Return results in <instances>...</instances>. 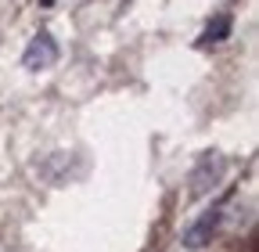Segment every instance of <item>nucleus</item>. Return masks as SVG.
I'll return each mask as SVG.
<instances>
[{
    "instance_id": "obj_1",
    "label": "nucleus",
    "mask_w": 259,
    "mask_h": 252,
    "mask_svg": "<svg viewBox=\"0 0 259 252\" xmlns=\"http://www.w3.org/2000/svg\"><path fill=\"white\" fill-rule=\"evenodd\" d=\"M220 180H223V155L205 151L202 159L194 162L191 177H187V195H191V198H202V195H209V191H212Z\"/></svg>"
},
{
    "instance_id": "obj_2",
    "label": "nucleus",
    "mask_w": 259,
    "mask_h": 252,
    "mask_svg": "<svg viewBox=\"0 0 259 252\" xmlns=\"http://www.w3.org/2000/svg\"><path fill=\"white\" fill-rule=\"evenodd\" d=\"M58 44H54V36L47 33V29H40L36 36L29 40V47H25V54H22V65L29 69V72H47L54 61H58Z\"/></svg>"
},
{
    "instance_id": "obj_3",
    "label": "nucleus",
    "mask_w": 259,
    "mask_h": 252,
    "mask_svg": "<svg viewBox=\"0 0 259 252\" xmlns=\"http://www.w3.org/2000/svg\"><path fill=\"white\" fill-rule=\"evenodd\" d=\"M220 216H223V209L220 205H212V209H205L194 224L184 231V245L187 248H205L209 241H212V234H216V227H220Z\"/></svg>"
},
{
    "instance_id": "obj_4",
    "label": "nucleus",
    "mask_w": 259,
    "mask_h": 252,
    "mask_svg": "<svg viewBox=\"0 0 259 252\" xmlns=\"http://www.w3.org/2000/svg\"><path fill=\"white\" fill-rule=\"evenodd\" d=\"M231 15H216L209 25H205V33L198 36V47H212V44H223L227 36H231Z\"/></svg>"
},
{
    "instance_id": "obj_5",
    "label": "nucleus",
    "mask_w": 259,
    "mask_h": 252,
    "mask_svg": "<svg viewBox=\"0 0 259 252\" xmlns=\"http://www.w3.org/2000/svg\"><path fill=\"white\" fill-rule=\"evenodd\" d=\"M40 4H54V0H40Z\"/></svg>"
}]
</instances>
